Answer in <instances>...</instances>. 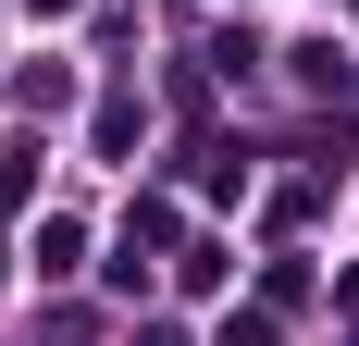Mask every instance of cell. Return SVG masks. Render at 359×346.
I'll list each match as a JSON object with an SVG mask.
<instances>
[{"label":"cell","instance_id":"1","mask_svg":"<svg viewBox=\"0 0 359 346\" xmlns=\"http://www.w3.org/2000/svg\"><path fill=\"white\" fill-rule=\"evenodd\" d=\"M285 62H297V87H347V50H334V37H297Z\"/></svg>","mask_w":359,"mask_h":346}]
</instances>
